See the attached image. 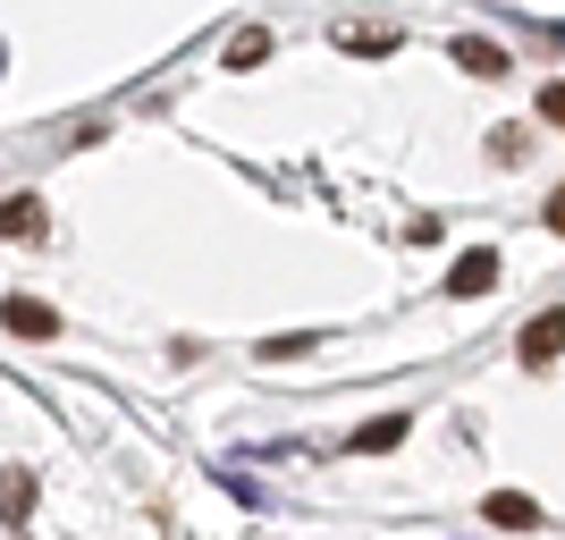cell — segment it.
Here are the masks:
<instances>
[{
	"label": "cell",
	"instance_id": "8fae6325",
	"mask_svg": "<svg viewBox=\"0 0 565 540\" xmlns=\"http://www.w3.org/2000/svg\"><path fill=\"white\" fill-rule=\"evenodd\" d=\"M262 51H270V34H236V43H228V68H254Z\"/></svg>",
	"mask_w": 565,
	"mask_h": 540
},
{
	"label": "cell",
	"instance_id": "7a4b0ae2",
	"mask_svg": "<svg viewBox=\"0 0 565 540\" xmlns=\"http://www.w3.org/2000/svg\"><path fill=\"white\" fill-rule=\"evenodd\" d=\"M0 321H9V338H60V313L34 305V296H9V305H0Z\"/></svg>",
	"mask_w": 565,
	"mask_h": 540
},
{
	"label": "cell",
	"instance_id": "5b68a950",
	"mask_svg": "<svg viewBox=\"0 0 565 540\" xmlns=\"http://www.w3.org/2000/svg\"><path fill=\"white\" fill-rule=\"evenodd\" d=\"M25 516H34V473L0 465V523H25Z\"/></svg>",
	"mask_w": 565,
	"mask_h": 540
},
{
	"label": "cell",
	"instance_id": "6da1fadb",
	"mask_svg": "<svg viewBox=\"0 0 565 540\" xmlns=\"http://www.w3.org/2000/svg\"><path fill=\"white\" fill-rule=\"evenodd\" d=\"M557 354H565V313H532V321H523V363L541 372V363H557Z\"/></svg>",
	"mask_w": 565,
	"mask_h": 540
},
{
	"label": "cell",
	"instance_id": "277c9868",
	"mask_svg": "<svg viewBox=\"0 0 565 540\" xmlns=\"http://www.w3.org/2000/svg\"><path fill=\"white\" fill-rule=\"evenodd\" d=\"M481 516H490L498 532H532V523H541V507H532V498H515V490H490V498H481Z\"/></svg>",
	"mask_w": 565,
	"mask_h": 540
},
{
	"label": "cell",
	"instance_id": "8992f818",
	"mask_svg": "<svg viewBox=\"0 0 565 540\" xmlns=\"http://www.w3.org/2000/svg\"><path fill=\"white\" fill-rule=\"evenodd\" d=\"M456 68H472V76H507L515 60H507L498 43H481V34H456Z\"/></svg>",
	"mask_w": 565,
	"mask_h": 540
},
{
	"label": "cell",
	"instance_id": "9c48e42d",
	"mask_svg": "<svg viewBox=\"0 0 565 540\" xmlns=\"http://www.w3.org/2000/svg\"><path fill=\"white\" fill-rule=\"evenodd\" d=\"M338 43L347 51H397V34L388 25H338Z\"/></svg>",
	"mask_w": 565,
	"mask_h": 540
},
{
	"label": "cell",
	"instance_id": "52a82bcc",
	"mask_svg": "<svg viewBox=\"0 0 565 540\" xmlns=\"http://www.w3.org/2000/svg\"><path fill=\"white\" fill-rule=\"evenodd\" d=\"M0 236H43V203H34V194H9V203H0Z\"/></svg>",
	"mask_w": 565,
	"mask_h": 540
},
{
	"label": "cell",
	"instance_id": "30bf717a",
	"mask_svg": "<svg viewBox=\"0 0 565 540\" xmlns=\"http://www.w3.org/2000/svg\"><path fill=\"white\" fill-rule=\"evenodd\" d=\"M523 152H532V136H523V127H498V136H490V161H507V169H515Z\"/></svg>",
	"mask_w": 565,
	"mask_h": 540
},
{
	"label": "cell",
	"instance_id": "7c38bea8",
	"mask_svg": "<svg viewBox=\"0 0 565 540\" xmlns=\"http://www.w3.org/2000/svg\"><path fill=\"white\" fill-rule=\"evenodd\" d=\"M541 118H548V127H565V76H557V85H541Z\"/></svg>",
	"mask_w": 565,
	"mask_h": 540
},
{
	"label": "cell",
	"instance_id": "3957f363",
	"mask_svg": "<svg viewBox=\"0 0 565 540\" xmlns=\"http://www.w3.org/2000/svg\"><path fill=\"white\" fill-rule=\"evenodd\" d=\"M490 287H498V254H481V245H472V254L448 271V296H490Z\"/></svg>",
	"mask_w": 565,
	"mask_h": 540
},
{
	"label": "cell",
	"instance_id": "4fadbf2b",
	"mask_svg": "<svg viewBox=\"0 0 565 540\" xmlns=\"http://www.w3.org/2000/svg\"><path fill=\"white\" fill-rule=\"evenodd\" d=\"M541 220H548V229L565 236V187H557V194H548V203H541Z\"/></svg>",
	"mask_w": 565,
	"mask_h": 540
},
{
	"label": "cell",
	"instance_id": "ba28073f",
	"mask_svg": "<svg viewBox=\"0 0 565 540\" xmlns=\"http://www.w3.org/2000/svg\"><path fill=\"white\" fill-rule=\"evenodd\" d=\"M397 440H405V414H380V423L354 431V447H363V456H372V447H397Z\"/></svg>",
	"mask_w": 565,
	"mask_h": 540
}]
</instances>
